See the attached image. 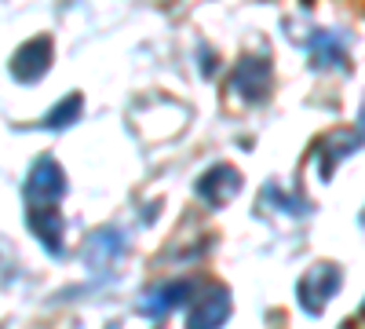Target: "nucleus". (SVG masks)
<instances>
[{
	"label": "nucleus",
	"mask_w": 365,
	"mask_h": 329,
	"mask_svg": "<svg viewBox=\"0 0 365 329\" xmlns=\"http://www.w3.org/2000/svg\"><path fill=\"white\" fill-rule=\"evenodd\" d=\"M237 187H241V176L230 165H216L197 179V198L208 205H227L237 194Z\"/></svg>",
	"instance_id": "nucleus-5"
},
{
	"label": "nucleus",
	"mask_w": 365,
	"mask_h": 329,
	"mask_svg": "<svg viewBox=\"0 0 365 329\" xmlns=\"http://www.w3.org/2000/svg\"><path fill=\"white\" fill-rule=\"evenodd\" d=\"M234 88L249 103H259L267 96V88H270V66H267V59H245V63L237 66V74H234Z\"/></svg>",
	"instance_id": "nucleus-7"
},
{
	"label": "nucleus",
	"mask_w": 365,
	"mask_h": 329,
	"mask_svg": "<svg viewBox=\"0 0 365 329\" xmlns=\"http://www.w3.org/2000/svg\"><path fill=\"white\" fill-rule=\"evenodd\" d=\"M190 293H194V285L190 282H165V285H158L154 293H150L146 296V300H143V315L146 318H161V315H168V311H175L179 304H187L190 300Z\"/></svg>",
	"instance_id": "nucleus-6"
},
{
	"label": "nucleus",
	"mask_w": 365,
	"mask_h": 329,
	"mask_svg": "<svg viewBox=\"0 0 365 329\" xmlns=\"http://www.w3.org/2000/svg\"><path fill=\"white\" fill-rule=\"evenodd\" d=\"M29 227H34V234L51 249V256H63V220H58L51 208H34V213H29Z\"/></svg>",
	"instance_id": "nucleus-8"
},
{
	"label": "nucleus",
	"mask_w": 365,
	"mask_h": 329,
	"mask_svg": "<svg viewBox=\"0 0 365 329\" xmlns=\"http://www.w3.org/2000/svg\"><path fill=\"white\" fill-rule=\"evenodd\" d=\"M63 194H66V172L58 168V161L44 158V161H37L34 168H29V176H26V201L34 208H51Z\"/></svg>",
	"instance_id": "nucleus-2"
},
{
	"label": "nucleus",
	"mask_w": 365,
	"mask_h": 329,
	"mask_svg": "<svg viewBox=\"0 0 365 329\" xmlns=\"http://www.w3.org/2000/svg\"><path fill=\"white\" fill-rule=\"evenodd\" d=\"M340 267L336 263H314L307 275L299 278L296 293H299V308L307 315H322L325 304L332 300V293H340Z\"/></svg>",
	"instance_id": "nucleus-1"
},
{
	"label": "nucleus",
	"mask_w": 365,
	"mask_h": 329,
	"mask_svg": "<svg viewBox=\"0 0 365 329\" xmlns=\"http://www.w3.org/2000/svg\"><path fill=\"white\" fill-rule=\"evenodd\" d=\"M48 66H51V41L48 37H37V41L22 44L15 51V59H11V74L19 81H26V84L37 81L41 74H48Z\"/></svg>",
	"instance_id": "nucleus-4"
},
{
	"label": "nucleus",
	"mask_w": 365,
	"mask_h": 329,
	"mask_svg": "<svg viewBox=\"0 0 365 329\" xmlns=\"http://www.w3.org/2000/svg\"><path fill=\"white\" fill-rule=\"evenodd\" d=\"M230 318V293L227 289H208L187 315V329H220Z\"/></svg>",
	"instance_id": "nucleus-3"
},
{
	"label": "nucleus",
	"mask_w": 365,
	"mask_h": 329,
	"mask_svg": "<svg viewBox=\"0 0 365 329\" xmlns=\"http://www.w3.org/2000/svg\"><path fill=\"white\" fill-rule=\"evenodd\" d=\"M77 113H81V96H66L63 103H58V106L44 117V125H48V128H66L70 121H77Z\"/></svg>",
	"instance_id": "nucleus-10"
},
{
	"label": "nucleus",
	"mask_w": 365,
	"mask_h": 329,
	"mask_svg": "<svg viewBox=\"0 0 365 329\" xmlns=\"http://www.w3.org/2000/svg\"><path fill=\"white\" fill-rule=\"evenodd\" d=\"M307 51H311V59H314L318 70H329V66H340V63H344L340 37H332V34H314V37L307 41Z\"/></svg>",
	"instance_id": "nucleus-9"
}]
</instances>
